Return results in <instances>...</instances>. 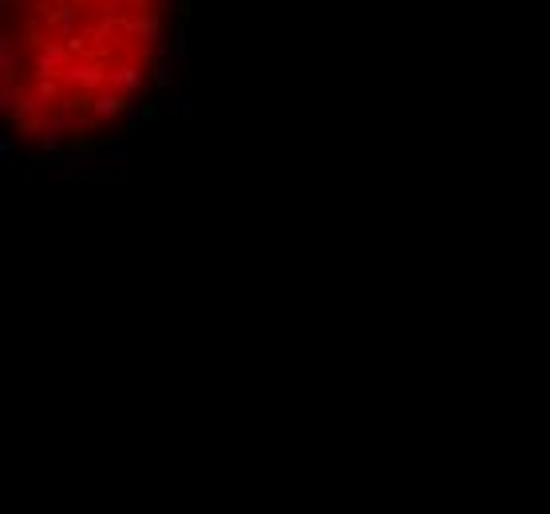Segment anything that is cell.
Wrapping results in <instances>:
<instances>
[{"label": "cell", "mask_w": 550, "mask_h": 514, "mask_svg": "<svg viewBox=\"0 0 550 514\" xmlns=\"http://www.w3.org/2000/svg\"><path fill=\"white\" fill-rule=\"evenodd\" d=\"M159 0H4V99L32 138L84 143L131 111Z\"/></svg>", "instance_id": "6da1fadb"}]
</instances>
